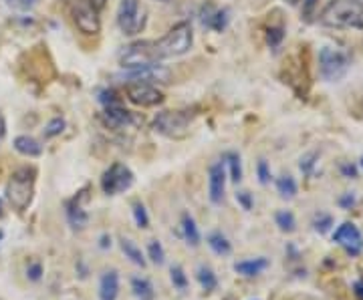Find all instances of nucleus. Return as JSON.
<instances>
[{
    "mask_svg": "<svg viewBox=\"0 0 363 300\" xmlns=\"http://www.w3.org/2000/svg\"><path fill=\"white\" fill-rule=\"evenodd\" d=\"M194 45V33L190 23H178L164 37L156 40H138L119 52V65L123 69L157 65L166 59H176L190 52Z\"/></svg>",
    "mask_w": 363,
    "mask_h": 300,
    "instance_id": "f257e3e1",
    "label": "nucleus"
},
{
    "mask_svg": "<svg viewBox=\"0 0 363 300\" xmlns=\"http://www.w3.org/2000/svg\"><path fill=\"white\" fill-rule=\"evenodd\" d=\"M327 28H363L362 0H331L319 16Z\"/></svg>",
    "mask_w": 363,
    "mask_h": 300,
    "instance_id": "f03ea898",
    "label": "nucleus"
},
{
    "mask_svg": "<svg viewBox=\"0 0 363 300\" xmlns=\"http://www.w3.org/2000/svg\"><path fill=\"white\" fill-rule=\"evenodd\" d=\"M35 182H37V170L35 168H21L11 175L6 183V197L11 206L18 212H25L33 196H35Z\"/></svg>",
    "mask_w": 363,
    "mask_h": 300,
    "instance_id": "7ed1b4c3",
    "label": "nucleus"
},
{
    "mask_svg": "<svg viewBox=\"0 0 363 300\" xmlns=\"http://www.w3.org/2000/svg\"><path fill=\"white\" fill-rule=\"evenodd\" d=\"M194 111H162L154 119V129L168 139H184L190 135V125L194 121Z\"/></svg>",
    "mask_w": 363,
    "mask_h": 300,
    "instance_id": "20e7f679",
    "label": "nucleus"
},
{
    "mask_svg": "<svg viewBox=\"0 0 363 300\" xmlns=\"http://www.w3.org/2000/svg\"><path fill=\"white\" fill-rule=\"evenodd\" d=\"M147 23L145 8L140 4V0H121L119 11H117V25L121 28L123 35L133 37L140 35Z\"/></svg>",
    "mask_w": 363,
    "mask_h": 300,
    "instance_id": "39448f33",
    "label": "nucleus"
},
{
    "mask_svg": "<svg viewBox=\"0 0 363 300\" xmlns=\"http://www.w3.org/2000/svg\"><path fill=\"white\" fill-rule=\"evenodd\" d=\"M63 2L69 6L73 23L83 35H97L101 30L99 11L91 4L89 0H63Z\"/></svg>",
    "mask_w": 363,
    "mask_h": 300,
    "instance_id": "423d86ee",
    "label": "nucleus"
},
{
    "mask_svg": "<svg viewBox=\"0 0 363 300\" xmlns=\"http://www.w3.org/2000/svg\"><path fill=\"white\" fill-rule=\"evenodd\" d=\"M347 71H350V57L345 52L329 49V47L321 49V52H319V73L327 83L341 81Z\"/></svg>",
    "mask_w": 363,
    "mask_h": 300,
    "instance_id": "0eeeda50",
    "label": "nucleus"
},
{
    "mask_svg": "<svg viewBox=\"0 0 363 300\" xmlns=\"http://www.w3.org/2000/svg\"><path fill=\"white\" fill-rule=\"evenodd\" d=\"M133 171L123 166V163H113L109 170H105L104 178H101V190L107 196H117L128 192L133 185Z\"/></svg>",
    "mask_w": 363,
    "mask_h": 300,
    "instance_id": "6e6552de",
    "label": "nucleus"
},
{
    "mask_svg": "<svg viewBox=\"0 0 363 300\" xmlns=\"http://www.w3.org/2000/svg\"><path fill=\"white\" fill-rule=\"evenodd\" d=\"M125 95H128L131 103L138 105V107H145V109L157 107V105L166 101L164 93L152 83H128L125 85Z\"/></svg>",
    "mask_w": 363,
    "mask_h": 300,
    "instance_id": "1a4fd4ad",
    "label": "nucleus"
},
{
    "mask_svg": "<svg viewBox=\"0 0 363 300\" xmlns=\"http://www.w3.org/2000/svg\"><path fill=\"white\" fill-rule=\"evenodd\" d=\"M333 240H335L339 246L345 250L350 256H359L363 252V236L355 224H341L337 230H335V234H333Z\"/></svg>",
    "mask_w": 363,
    "mask_h": 300,
    "instance_id": "9d476101",
    "label": "nucleus"
},
{
    "mask_svg": "<svg viewBox=\"0 0 363 300\" xmlns=\"http://www.w3.org/2000/svg\"><path fill=\"white\" fill-rule=\"evenodd\" d=\"M128 71V77L133 83H168L169 71L160 65H147V67H138V69H125Z\"/></svg>",
    "mask_w": 363,
    "mask_h": 300,
    "instance_id": "9b49d317",
    "label": "nucleus"
},
{
    "mask_svg": "<svg viewBox=\"0 0 363 300\" xmlns=\"http://www.w3.org/2000/svg\"><path fill=\"white\" fill-rule=\"evenodd\" d=\"M208 190H210V202L212 204H220L224 200V190H226V170H224V161L214 163L208 173Z\"/></svg>",
    "mask_w": 363,
    "mask_h": 300,
    "instance_id": "f8f14e48",
    "label": "nucleus"
},
{
    "mask_svg": "<svg viewBox=\"0 0 363 300\" xmlns=\"http://www.w3.org/2000/svg\"><path fill=\"white\" fill-rule=\"evenodd\" d=\"M105 123L113 129H123L133 123V115H131L128 109H123L119 103L107 105L105 109Z\"/></svg>",
    "mask_w": 363,
    "mask_h": 300,
    "instance_id": "ddd939ff",
    "label": "nucleus"
},
{
    "mask_svg": "<svg viewBox=\"0 0 363 300\" xmlns=\"http://www.w3.org/2000/svg\"><path fill=\"white\" fill-rule=\"evenodd\" d=\"M119 294V276L116 270H109L101 276L99 282V299L101 300H117Z\"/></svg>",
    "mask_w": 363,
    "mask_h": 300,
    "instance_id": "4468645a",
    "label": "nucleus"
},
{
    "mask_svg": "<svg viewBox=\"0 0 363 300\" xmlns=\"http://www.w3.org/2000/svg\"><path fill=\"white\" fill-rule=\"evenodd\" d=\"M67 220H69V224H71L75 230H83V228L89 224V216H87V212H85L83 206L77 202V197H75L73 202L67 204Z\"/></svg>",
    "mask_w": 363,
    "mask_h": 300,
    "instance_id": "2eb2a0df",
    "label": "nucleus"
},
{
    "mask_svg": "<svg viewBox=\"0 0 363 300\" xmlns=\"http://www.w3.org/2000/svg\"><path fill=\"white\" fill-rule=\"evenodd\" d=\"M14 149H16L21 156L26 157H37L43 154V145H40L37 139L28 137V135H18V137L14 139Z\"/></svg>",
    "mask_w": 363,
    "mask_h": 300,
    "instance_id": "dca6fc26",
    "label": "nucleus"
},
{
    "mask_svg": "<svg viewBox=\"0 0 363 300\" xmlns=\"http://www.w3.org/2000/svg\"><path fill=\"white\" fill-rule=\"evenodd\" d=\"M269 268V260L267 258H255V260H242L234 264V272L242 276H257L262 270Z\"/></svg>",
    "mask_w": 363,
    "mask_h": 300,
    "instance_id": "f3484780",
    "label": "nucleus"
},
{
    "mask_svg": "<svg viewBox=\"0 0 363 300\" xmlns=\"http://www.w3.org/2000/svg\"><path fill=\"white\" fill-rule=\"evenodd\" d=\"M182 232L184 238L190 246H198L200 244V232H198V226H196L194 218L190 214H184L182 216Z\"/></svg>",
    "mask_w": 363,
    "mask_h": 300,
    "instance_id": "a211bd4d",
    "label": "nucleus"
},
{
    "mask_svg": "<svg viewBox=\"0 0 363 300\" xmlns=\"http://www.w3.org/2000/svg\"><path fill=\"white\" fill-rule=\"evenodd\" d=\"M131 290L135 294L138 300H154L156 299V292H154V287L147 278H133L131 280Z\"/></svg>",
    "mask_w": 363,
    "mask_h": 300,
    "instance_id": "6ab92c4d",
    "label": "nucleus"
},
{
    "mask_svg": "<svg viewBox=\"0 0 363 300\" xmlns=\"http://www.w3.org/2000/svg\"><path fill=\"white\" fill-rule=\"evenodd\" d=\"M208 246L214 250L218 256H228L233 252V246L228 242V238L222 234V232H212L208 234Z\"/></svg>",
    "mask_w": 363,
    "mask_h": 300,
    "instance_id": "aec40b11",
    "label": "nucleus"
},
{
    "mask_svg": "<svg viewBox=\"0 0 363 300\" xmlns=\"http://www.w3.org/2000/svg\"><path fill=\"white\" fill-rule=\"evenodd\" d=\"M121 250H123V254H125V258H130L133 264H138V266H145V258H143L142 250L140 246L130 240V238H121Z\"/></svg>",
    "mask_w": 363,
    "mask_h": 300,
    "instance_id": "412c9836",
    "label": "nucleus"
},
{
    "mask_svg": "<svg viewBox=\"0 0 363 300\" xmlns=\"http://www.w3.org/2000/svg\"><path fill=\"white\" fill-rule=\"evenodd\" d=\"M198 282H200V287L204 288L206 292H212L214 288L218 287V280H216V275L212 272V268H208V266H200L198 268Z\"/></svg>",
    "mask_w": 363,
    "mask_h": 300,
    "instance_id": "4be33fe9",
    "label": "nucleus"
},
{
    "mask_svg": "<svg viewBox=\"0 0 363 300\" xmlns=\"http://www.w3.org/2000/svg\"><path fill=\"white\" fill-rule=\"evenodd\" d=\"M277 190H279L281 197L291 200V197L297 196V182L291 175H283V178L277 180Z\"/></svg>",
    "mask_w": 363,
    "mask_h": 300,
    "instance_id": "5701e85b",
    "label": "nucleus"
},
{
    "mask_svg": "<svg viewBox=\"0 0 363 300\" xmlns=\"http://www.w3.org/2000/svg\"><path fill=\"white\" fill-rule=\"evenodd\" d=\"M274 220H277V226L283 230V232H295V228H297V222H295V216L289 212V209H281V212H277V216H274Z\"/></svg>",
    "mask_w": 363,
    "mask_h": 300,
    "instance_id": "b1692460",
    "label": "nucleus"
},
{
    "mask_svg": "<svg viewBox=\"0 0 363 300\" xmlns=\"http://www.w3.org/2000/svg\"><path fill=\"white\" fill-rule=\"evenodd\" d=\"M226 163L230 166V178H233V182H240L242 180V163H240V157L236 156V154H226Z\"/></svg>",
    "mask_w": 363,
    "mask_h": 300,
    "instance_id": "393cba45",
    "label": "nucleus"
},
{
    "mask_svg": "<svg viewBox=\"0 0 363 300\" xmlns=\"http://www.w3.org/2000/svg\"><path fill=\"white\" fill-rule=\"evenodd\" d=\"M147 254H150L152 262L157 264V266H162V264L166 262V252H164L162 244H160L157 240H152V242H150V246H147Z\"/></svg>",
    "mask_w": 363,
    "mask_h": 300,
    "instance_id": "a878e982",
    "label": "nucleus"
},
{
    "mask_svg": "<svg viewBox=\"0 0 363 300\" xmlns=\"http://www.w3.org/2000/svg\"><path fill=\"white\" fill-rule=\"evenodd\" d=\"M285 39V30L281 28V26H271L269 30H267V42L271 45L272 49L274 47H279L281 42Z\"/></svg>",
    "mask_w": 363,
    "mask_h": 300,
    "instance_id": "bb28decb",
    "label": "nucleus"
},
{
    "mask_svg": "<svg viewBox=\"0 0 363 300\" xmlns=\"http://www.w3.org/2000/svg\"><path fill=\"white\" fill-rule=\"evenodd\" d=\"M133 218H135V224H138L140 228H147V226H150L147 212H145L143 204H140V202H135V204H133Z\"/></svg>",
    "mask_w": 363,
    "mask_h": 300,
    "instance_id": "cd10ccee",
    "label": "nucleus"
},
{
    "mask_svg": "<svg viewBox=\"0 0 363 300\" xmlns=\"http://www.w3.org/2000/svg\"><path fill=\"white\" fill-rule=\"evenodd\" d=\"M169 275H172V282H174V287L176 288L184 290V288L188 287V278H186V275H184L182 266H172Z\"/></svg>",
    "mask_w": 363,
    "mask_h": 300,
    "instance_id": "c85d7f7f",
    "label": "nucleus"
},
{
    "mask_svg": "<svg viewBox=\"0 0 363 300\" xmlns=\"http://www.w3.org/2000/svg\"><path fill=\"white\" fill-rule=\"evenodd\" d=\"M63 129H65V119H52L51 123L47 125V129H45V137H55Z\"/></svg>",
    "mask_w": 363,
    "mask_h": 300,
    "instance_id": "c756f323",
    "label": "nucleus"
},
{
    "mask_svg": "<svg viewBox=\"0 0 363 300\" xmlns=\"http://www.w3.org/2000/svg\"><path fill=\"white\" fill-rule=\"evenodd\" d=\"M331 224H333L331 216H319V218L315 220V230H317L319 234H325V232L331 228Z\"/></svg>",
    "mask_w": 363,
    "mask_h": 300,
    "instance_id": "7c9ffc66",
    "label": "nucleus"
},
{
    "mask_svg": "<svg viewBox=\"0 0 363 300\" xmlns=\"http://www.w3.org/2000/svg\"><path fill=\"white\" fill-rule=\"evenodd\" d=\"M259 180H260V183L271 182V171H269L267 161H259Z\"/></svg>",
    "mask_w": 363,
    "mask_h": 300,
    "instance_id": "2f4dec72",
    "label": "nucleus"
},
{
    "mask_svg": "<svg viewBox=\"0 0 363 300\" xmlns=\"http://www.w3.org/2000/svg\"><path fill=\"white\" fill-rule=\"evenodd\" d=\"M26 275H28V278H30V280H39L40 275H43V268H40V264H33V266H28Z\"/></svg>",
    "mask_w": 363,
    "mask_h": 300,
    "instance_id": "473e14b6",
    "label": "nucleus"
},
{
    "mask_svg": "<svg viewBox=\"0 0 363 300\" xmlns=\"http://www.w3.org/2000/svg\"><path fill=\"white\" fill-rule=\"evenodd\" d=\"M236 200L242 202L245 209H250V197H248V192H238V194H236Z\"/></svg>",
    "mask_w": 363,
    "mask_h": 300,
    "instance_id": "72a5a7b5",
    "label": "nucleus"
},
{
    "mask_svg": "<svg viewBox=\"0 0 363 300\" xmlns=\"http://www.w3.org/2000/svg\"><path fill=\"white\" fill-rule=\"evenodd\" d=\"M311 159H313V156L311 157H305V159L301 161V170L307 171V173H309V171H311V166H313V163H315V161H311Z\"/></svg>",
    "mask_w": 363,
    "mask_h": 300,
    "instance_id": "f704fd0d",
    "label": "nucleus"
},
{
    "mask_svg": "<svg viewBox=\"0 0 363 300\" xmlns=\"http://www.w3.org/2000/svg\"><path fill=\"white\" fill-rule=\"evenodd\" d=\"M315 4H317V0H305V16H307V18H309V14L313 13Z\"/></svg>",
    "mask_w": 363,
    "mask_h": 300,
    "instance_id": "c9c22d12",
    "label": "nucleus"
},
{
    "mask_svg": "<svg viewBox=\"0 0 363 300\" xmlns=\"http://www.w3.org/2000/svg\"><path fill=\"white\" fill-rule=\"evenodd\" d=\"M353 290H355L357 299L363 300V280H357V282H355V287H353Z\"/></svg>",
    "mask_w": 363,
    "mask_h": 300,
    "instance_id": "e433bc0d",
    "label": "nucleus"
},
{
    "mask_svg": "<svg viewBox=\"0 0 363 300\" xmlns=\"http://www.w3.org/2000/svg\"><path fill=\"white\" fill-rule=\"evenodd\" d=\"M6 135V121H4V117H2V113H0V139Z\"/></svg>",
    "mask_w": 363,
    "mask_h": 300,
    "instance_id": "4c0bfd02",
    "label": "nucleus"
},
{
    "mask_svg": "<svg viewBox=\"0 0 363 300\" xmlns=\"http://www.w3.org/2000/svg\"><path fill=\"white\" fill-rule=\"evenodd\" d=\"M91 4L97 8V11H101V8H105V4H107V0H89Z\"/></svg>",
    "mask_w": 363,
    "mask_h": 300,
    "instance_id": "58836bf2",
    "label": "nucleus"
},
{
    "mask_svg": "<svg viewBox=\"0 0 363 300\" xmlns=\"http://www.w3.org/2000/svg\"><path fill=\"white\" fill-rule=\"evenodd\" d=\"M353 202H355V200H353V196H347L341 200V204H343V206H350V204H353Z\"/></svg>",
    "mask_w": 363,
    "mask_h": 300,
    "instance_id": "ea45409f",
    "label": "nucleus"
},
{
    "mask_svg": "<svg viewBox=\"0 0 363 300\" xmlns=\"http://www.w3.org/2000/svg\"><path fill=\"white\" fill-rule=\"evenodd\" d=\"M285 2H289V4H298V0H285Z\"/></svg>",
    "mask_w": 363,
    "mask_h": 300,
    "instance_id": "a19ab883",
    "label": "nucleus"
},
{
    "mask_svg": "<svg viewBox=\"0 0 363 300\" xmlns=\"http://www.w3.org/2000/svg\"><path fill=\"white\" fill-rule=\"evenodd\" d=\"M0 214H2V204H0Z\"/></svg>",
    "mask_w": 363,
    "mask_h": 300,
    "instance_id": "79ce46f5",
    "label": "nucleus"
},
{
    "mask_svg": "<svg viewBox=\"0 0 363 300\" xmlns=\"http://www.w3.org/2000/svg\"><path fill=\"white\" fill-rule=\"evenodd\" d=\"M362 168H363V157H362Z\"/></svg>",
    "mask_w": 363,
    "mask_h": 300,
    "instance_id": "37998d69",
    "label": "nucleus"
},
{
    "mask_svg": "<svg viewBox=\"0 0 363 300\" xmlns=\"http://www.w3.org/2000/svg\"><path fill=\"white\" fill-rule=\"evenodd\" d=\"M0 238H2V232H0Z\"/></svg>",
    "mask_w": 363,
    "mask_h": 300,
    "instance_id": "c03bdc74",
    "label": "nucleus"
}]
</instances>
